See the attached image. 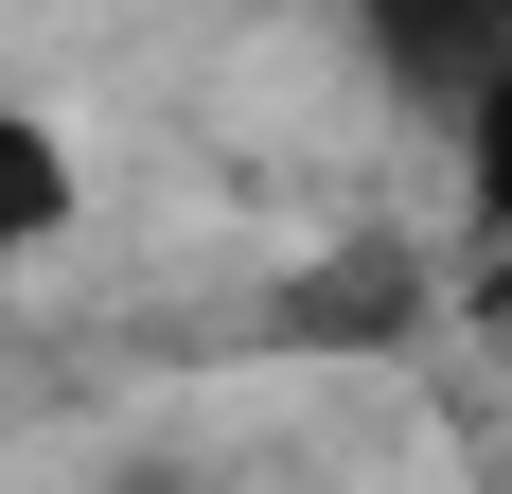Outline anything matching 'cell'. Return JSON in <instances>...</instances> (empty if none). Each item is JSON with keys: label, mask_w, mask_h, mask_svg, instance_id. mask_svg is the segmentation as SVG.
Instances as JSON below:
<instances>
[{"label": "cell", "mask_w": 512, "mask_h": 494, "mask_svg": "<svg viewBox=\"0 0 512 494\" xmlns=\"http://www.w3.org/2000/svg\"><path fill=\"white\" fill-rule=\"evenodd\" d=\"M371 53L407 89H477V71H512V0H371Z\"/></svg>", "instance_id": "1"}, {"label": "cell", "mask_w": 512, "mask_h": 494, "mask_svg": "<svg viewBox=\"0 0 512 494\" xmlns=\"http://www.w3.org/2000/svg\"><path fill=\"white\" fill-rule=\"evenodd\" d=\"M53 230H71V159H53L36 106H0V265H18V247H53Z\"/></svg>", "instance_id": "2"}, {"label": "cell", "mask_w": 512, "mask_h": 494, "mask_svg": "<svg viewBox=\"0 0 512 494\" xmlns=\"http://www.w3.org/2000/svg\"><path fill=\"white\" fill-rule=\"evenodd\" d=\"M460 142H477V195L512 212V71H477V89H460Z\"/></svg>", "instance_id": "3"}]
</instances>
